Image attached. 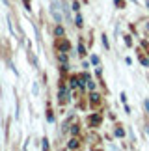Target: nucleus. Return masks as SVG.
<instances>
[{"instance_id":"nucleus-1","label":"nucleus","mask_w":149,"mask_h":151,"mask_svg":"<svg viewBox=\"0 0 149 151\" xmlns=\"http://www.w3.org/2000/svg\"><path fill=\"white\" fill-rule=\"evenodd\" d=\"M50 13H52V17H54L56 22H62V19H64V15H62V6L56 2V0L50 4Z\"/></svg>"},{"instance_id":"nucleus-2","label":"nucleus","mask_w":149,"mask_h":151,"mask_svg":"<svg viewBox=\"0 0 149 151\" xmlns=\"http://www.w3.org/2000/svg\"><path fill=\"white\" fill-rule=\"evenodd\" d=\"M67 147H69V149H74V147H78V142H77V140L73 138V140L69 142V146H67Z\"/></svg>"},{"instance_id":"nucleus-3","label":"nucleus","mask_w":149,"mask_h":151,"mask_svg":"<svg viewBox=\"0 0 149 151\" xmlns=\"http://www.w3.org/2000/svg\"><path fill=\"white\" fill-rule=\"evenodd\" d=\"M54 34H56V36H64V28H62V26H56Z\"/></svg>"},{"instance_id":"nucleus-4","label":"nucleus","mask_w":149,"mask_h":151,"mask_svg":"<svg viewBox=\"0 0 149 151\" xmlns=\"http://www.w3.org/2000/svg\"><path fill=\"white\" fill-rule=\"evenodd\" d=\"M8 24H9V32L15 34V28H13V22H11V17H8Z\"/></svg>"},{"instance_id":"nucleus-5","label":"nucleus","mask_w":149,"mask_h":151,"mask_svg":"<svg viewBox=\"0 0 149 151\" xmlns=\"http://www.w3.org/2000/svg\"><path fill=\"white\" fill-rule=\"evenodd\" d=\"M102 45H105L106 49H110V43H108V39H106V36H102Z\"/></svg>"},{"instance_id":"nucleus-6","label":"nucleus","mask_w":149,"mask_h":151,"mask_svg":"<svg viewBox=\"0 0 149 151\" xmlns=\"http://www.w3.org/2000/svg\"><path fill=\"white\" fill-rule=\"evenodd\" d=\"M77 26H82V17L77 15Z\"/></svg>"},{"instance_id":"nucleus-7","label":"nucleus","mask_w":149,"mask_h":151,"mask_svg":"<svg viewBox=\"0 0 149 151\" xmlns=\"http://www.w3.org/2000/svg\"><path fill=\"white\" fill-rule=\"evenodd\" d=\"M91 101L97 103V101H99V95H97V93H91Z\"/></svg>"},{"instance_id":"nucleus-8","label":"nucleus","mask_w":149,"mask_h":151,"mask_svg":"<svg viewBox=\"0 0 149 151\" xmlns=\"http://www.w3.org/2000/svg\"><path fill=\"white\" fill-rule=\"evenodd\" d=\"M37 93H39V86L34 84V95H37Z\"/></svg>"},{"instance_id":"nucleus-9","label":"nucleus","mask_w":149,"mask_h":151,"mask_svg":"<svg viewBox=\"0 0 149 151\" xmlns=\"http://www.w3.org/2000/svg\"><path fill=\"white\" fill-rule=\"evenodd\" d=\"M91 121H93V123H99L101 118H99V116H93V118H91Z\"/></svg>"},{"instance_id":"nucleus-10","label":"nucleus","mask_w":149,"mask_h":151,"mask_svg":"<svg viewBox=\"0 0 149 151\" xmlns=\"http://www.w3.org/2000/svg\"><path fill=\"white\" fill-rule=\"evenodd\" d=\"M88 88H90V90H93V88H95V82H91V80H88Z\"/></svg>"},{"instance_id":"nucleus-11","label":"nucleus","mask_w":149,"mask_h":151,"mask_svg":"<svg viewBox=\"0 0 149 151\" xmlns=\"http://www.w3.org/2000/svg\"><path fill=\"white\" fill-rule=\"evenodd\" d=\"M116 134H117V136H123L125 132H123V129H116Z\"/></svg>"},{"instance_id":"nucleus-12","label":"nucleus","mask_w":149,"mask_h":151,"mask_svg":"<svg viewBox=\"0 0 149 151\" xmlns=\"http://www.w3.org/2000/svg\"><path fill=\"white\" fill-rule=\"evenodd\" d=\"M41 147H43V149H49V142H47V140H43V144H41Z\"/></svg>"},{"instance_id":"nucleus-13","label":"nucleus","mask_w":149,"mask_h":151,"mask_svg":"<svg viewBox=\"0 0 149 151\" xmlns=\"http://www.w3.org/2000/svg\"><path fill=\"white\" fill-rule=\"evenodd\" d=\"M60 62L65 63V62H67V56H65V54H60Z\"/></svg>"},{"instance_id":"nucleus-14","label":"nucleus","mask_w":149,"mask_h":151,"mask_svg":"<svg viewBox=\"0 0 149 151\" xmlns=\"http://www.w3.org/2000/svg\"><path fill=\"white\" fill-rule=\"evenodd\" d=\"M78 52H80V54H86V52H84V45H78Z\"/></svg>"},{"instance_id":"nucleus-15","label":"nucleus","mask_w":149,"mask_h":151,"mask_svg":"<svg viewBox=\"0 0 149 151\" xmlns=\"http://www.w3.org/2000/svg\"><path fill=\"white\" fill-rule=\"evenodd\" d=\"M91 63H99V58H97V56H91Z\"/></svg>"},{"instance_id":"nucleus-16","label":"nucleus","mask_w":149,"mask_h":151,"mask_svg":"<svg viewBox=\"0 0 149 151\" xmlns=\"http://www.w3.org/2000/svg\"><path fill=\"white\" fill-rule=\"evenodd\" d=\"M144 104H145V110H147V114H149V101H145Z\"/></svg>"}]
</instances>
